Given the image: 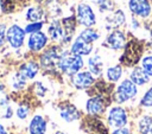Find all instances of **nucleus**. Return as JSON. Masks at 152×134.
I'll list each match as a JSON object with an SVG mask.
<instances>
[{"mask_svg": "<svg viewBox=\"0 0 152 134\" xmlns=\"http://www.w3.org/2000/svg\"><path fill=\"white\" fill-rule=\"evenodd\" d=\"M57 66L62 72L72 76L76 75L78 70L83 66V60L81 56L74 55L72 52H63L58 60Z\"/></svg>", "mask_w": 152, "mask_h": 134, "instance_id": "nucleus-1", "label": "nucleus"}, {"mask_svg": "<svg viewBox=\"0 0 152 134\" xmlns=\"http://www.w3.org/2000/svg\"><path fill=\"white\" fill-rule=\"evenodd\" d=\"M141 53H142V44L137 39H132L126 45L125 52L121 56L120 62L126 66H133L139 62Z\"/></svg>", "mask_w": 152, "mask_h": 134, "instance_id": "nucleus-2", "label": "nucleus"}, {"mask_svg": "<svg viewBox=\"0 0 152 134\" xmlns=\"http://www.w3.org/2000/svg\"><path fill=\"white\" fill-rule=\"evenodd\" d=\"M135 94H137L135 84L131 79H125L119 84V87L116 89V92L114 94V100L118 103H122V102L134 97Z\"/></svg>", "mask_w": 152, "mask_h": 134, "instance_id": "nucleus-3", "label": "nucleus"}, {"mask_svg": "<svg viewBox=\"0 0 152 134\" xmlns=\"http://www.w3.org/2000/svg\"><path fill=\"white\" fill-rule=\"evenodd\" d=\"M108 123L114 128H124L127 123V114L124 108L114 107L108 113Z\"/></svg>", "mask_w": 152, "mask_h": 134, "instance_id": "nucleus-4", "label": "nucleus"}, {"mask_svg": "<svg viewBox=\"0 0 152 134\" xmlns=\"http://www.w3.org/2000/svg\"><path fill=\"white\" fill-rule=\"evenodd\" d=\"M49 33L51 36V38L55 42H69L71 36H69V33L66 32L64 25L62 21H55L51 24L50 28H49Z\"/></svg>", "mask_w": 152, "mask_h": 134, "instance_id": "nucleus-5", "label": "nucleus"}, {"mask_svg": "<svg viewBox=\"0 0 152 134\" xmlns=\"http://www.w3.org/2000/svg\"><path fill=\"white\" fill-rule=\"evenodd\" d=\"M108 103L109 102L103 100L102 97L93 96L91 98H89L87 101L86 108H87L88 114H90V115H100V114H102L104 111V109L108 106Z\"/></svg>", "mask_w": 152, "mask_h": 134, "instance_id": "nucleus-6", "label": "nucleus"}, {"mask_svg": "<svg viewBox=\"0 0 152 134\" xmlns=\"http://www.w3.org/2000/svg\"><path fill=\"white\" fill-rule=\"evenodd\" d=\"M77 18L78 21L82 25L86 26H91L95 24V14L93 12V9L90 8V6L86 5V4H80L77 7Z\"/></svg>", "mask_w": 152, "mask_h": 134, "instance_id": "nucleus-7", "label": "nucleus"}, {"mask_svg": "<svg viewBox=\"0 0 152 134\" xmlns=\"http://www.w3.org/2000/svg\"><path fill=\"white\" fill-rule=\"evenodd\" d=\"M83 129L88 134H108L107 128L96 117H87L83 123Z\"/></svg>", "mask_w": 152, "mask_h": 134, "instance_id": "nucleus-8", "label": "nucleus"}, {"mask_svg": "<svg viewBox=\"0 0 152 134\" xmlns=\"http://www.w3.org/2000/svg\"><path fill=\"white\" fill-rule=\"evenodd\" d=\"M24 38H25V31L20 28L18 25H13L8 28L7 39L13 47H20L24 43Z\"/></svg>", "mask_w": 152, "mask_h": 134, "instance_id": "nucleus-9", "label": "nucleus"}, {"mask_svg": "<svg viewBox=\"0 0 152 134\" xmlns=\"http://www.w3.org/2000/svg\"><path fill=\"white\" fill-rule=\"evenodd\" d=\"M59 115L61 117L66 121V122H71L75 120H78L81 117V113L77 110V108L70 103H63L59 107Z\"/></svg>", "mask_w": 152, "mask_h": 134, "instance_id": "nucleus-10", "label": "nucleus"}, {"mask_svg": "<svg viewBox=\"0 0 152 134\" xmlns=\"http://www.w3.org/2000/svg\"><path fill=\"white\" fill-rule=\"evenodd\" d=\"M129 8L135 15L139 17H147L151 12L148 0H131Z\"/></svg>", "mask_w": 152, "mask_h": 134, "instance_id": "nucleus-11", "label": "nucleus"}, {"mask_svg": "<svg viewBox=\"0 0 152 134\" xmlns=\"http://www.w3.org/2000/svg\"><path fill=\"white\" fill-rule=\"evenodd\" d=\"M74 85L78 89H86L88 87H90L94 83V77L91 75V72L88 71H83V72H77L74 78H72Z\"/></svg>", "mask_w": 152, "mask_h": 134, "instance_id": "nucleus-12", "label": "nucleus"}, {"mask_svg": "<svg viewBox=\"0 0 152 134\" xmlns=\"http://www.w3.org/2000/svg\"><path fill=\"white\" fill-rule=\"evenodd\" d=\"M91 49H93L91 43H88L84 39H82L81 37H78L71 45L70 52H72L74 55H77V56H84V55H89Z\"/></svg>", "mask_w": 152, "mask_h": 134, "instance_id": "nucleus-13", "label": "nucleus"}, {"mask_svg": "<svg viewBox=\"0 0 152 134\" xmlns=\"http://www.w3.org/2000/svg\"><path fill=\"white\" fill-rule=\"evenodd\" d=\"M46 44V36L43 32H34L31 33L28 39V47L31 51H39Z\"/></svg>", "mask_w": 152, "mask_h": 134, "instance_id": "nucleus-14", "label": "nucleus"}, {"mask_svg": "<svg viewBox=\"0 0 152 134\" xmlns=\"http://www.w3.org/2000/svg\"><path fill=\"white\" fill-rule=\"evenodd\" d=\"M30 134H45L46 132V121L40 115H34L28 126Z\"/></svg>", "mask_w": 152, "mask_h": 134, "instance_id": "nucleus-15", "label": "nucleus"}, {"mask_svg": "<svg viewBox=\"0 0 152 134\" xmlns=\"http://www.w3.org/2000/svg\"><path fill=\"white\" fill-rule=\"evenodd\" d=\"M106 43L107 45L110 47V49H114V50H118V49H121L125 44V36L121 31H113L106 39Z\"/></svg>", "mask_w": 152, "mask_h": 134, "instance_id": "nucleus-16", "label": "nucleus"}, {"mask_svg": "<svg viewBox=\"0 0 152 134\" xmlns=\"http://www.w3.org/2000/svg\"><path fill=\"white\" fill-rule=\"evenodd\" d=\"M38 72V65L34 62H28L25 63L20 66L19 69V74L25 78V79H31L33 78Z\"/></svg>", "mask_w": 152, "mask_h": 134, "instance_id": "nucleus-17", "label": "nucleus"}, {"mask_svg": "<svg viewBox=\"0 0 152 134\" xmlns=\"http://www.w3.org/2000/svg\"><path fill=\"white\" fill-rule=\"evenodd\" d=\"M131 81L135 85H142L148 82V75L142 70V68H134V70L131 72Z\"/></svg>", "mask_w": 152, "mask_h": 134, "instance_id": "nucleus-18", "label": "nucleus"}, {"mask_svg": "<svg viewBox=\"0 0 152 134\" xmlns=\"http://www.w3.org/2000/svg\"><path fill=\"white\" fill-rule=\"evenodd\" d=\"M88 65H89V70L91 74L94 75H100L102 71V60L100 56H94L91 58H89L88 60Z\"/></svg>", "mask_w": 152, "mask_h": 134, "instance_id": "nucleus-19", "label": "nucleus"}, {"mask_svg": "<svg viewBox=\"0 0 152 134\" xmlns=\"http://www.w3.org/2000/svg\"><path fill=\"white\" fill-rule=\"evenodd\" d=\"M140 134H152V117L144 116L138 125Z\"/></svg>", "mask_w": 152, "mask_h": 134, "instance_id": "nucleus-20", "label": "nucleus"}, {"mask_svg": "<svg viewBox=\"0 0 152 134\" xmlns=\"http://www.w3.org/2000/svg\"><path fill=\"white\" fill-rule=\"evenodd\" d=\"M125 21V15L121 11H116L113 15L108 18V27H116Z\"/></svg>", "mask_w": 152, "mask_h": 134, "instance_id": "nucleus-21", "label": "nucleus"}, {"mask_svg": "<svg viewBox=\"0 0 152 134\" xmlns=\"http://www.w3.org/2000/svg\"><path fill=\"white\" fill-rule=\"evenodd\" d=\"M122 75V69L121 66L119 65H115V66H112L107 70V78L110 81V82H116Z\"/></svg>", "mask_w": 152, "mask_h": 134, "instance_id": "nucleus-22", "label": "nucleus"}, {"mask_svg": "<svg viewBox=\"0 0 152 134\" xmlns=\"http://www.w3.org/2000/svg\"><path fill=\"white\" fill-rule=\"evenodd\" d=\"M43 11L39 8V7H33V8H30L28 12H27V18L32 21H38L43 18Z\"/></svg>", "mask_w": 152, "mask_h": 134, "instance_id": "nucleus-23", "label": "nucleus"}, {"mask_svg": "<svg viewBox=\"0 0 152 134\" xmlns=\"http://www.w3.org/2000/svg\"><path fill=\"white\" fill-rule=\"evenodd\" d=\"M80 37L82 39H84L86 42H88V43H93L94 40H96L99 38V34L94 30H84V31H82Z\"/></svg>", "mask_w": 152, "mask_h": 134, "instance_id": "nucleus-24", "label": "nucleus"}, {"mask_svg": "<svg viewBox=\"0 0 152 134\" xmlns=\"http://www.w3.org/2000/svg\"><path fill=\"white\" fill-rule=\"evenodd\" d=\"M1 9L5 13H11L14 11L15 7V0H0Z\"/></svg>", "mask_w": 152, "mask_h": 134, "instance_id": "nucleus-25", "label": "nucleus"}, {"mask_svg": "<svg viewBox=\"0 0 152 134\" xmlns=\"http://www.w3.org/2000/svg\"><path fill=\"white\" fill-rule=\"evenodd\" d=\"M142 70L148 76H152V56H147L142 59Z\"/></svg>", "mask_w": 152, "mask_h": 134, "instance_id": "nucleus-26", "label": "nucleus"}, {"mask_svg": "<svg viewBox=\"0 0 152 134\" xmlns=\"http://www.w3.org/2000/svg\"><path fill=\"white\" fill-rule=\"evenodd\" d=\"M140 103L144 107H152V87L145 92V95L142 96Z\"/></svg>", "mask_w": 152, "mask_h": 134, "instance_id": "nucleus-27", "label": "nucleus"}, {"mask_svg": "<svg viewBox=\"0 0 152 134\" xmlns=\"http://www.w3.org/2000/svg\"><path fill=\"white\" fill-rule=\"evenodd\" d=\"M27 115H28V108H27V106H20L17 109V116L19 119H25Z\"/></svg>", "mask_w": 152, "mask_h": 134, "instance_id": "nucleus-28", "label": "nucleus"}, {"mask_svg": "<svg viewBox=\"0 0 152 134\" xmlns=\"http://www.w3.org/2000/svg\"><path fill=\"white\" fill-rule=\"evenodd\" d=\"M42 27V23H33V24H30L26 28H25V32H31V33H34V32H38Z\"/></svg>", "mask_w": 152, "mask_h": 134, "instance_id": "nucleus-29", "label": "nucleus"}, {"mask_svg": "<svg viewBox=\"0 0 152 134\" xmlns=\"http://www.w3.org/2000/svg\"><path fill=\"white\" fill-rule=\"evenodd\" d=\"M5 31H6V27L5 25H0V46L4 44L5 42Z\"/></svg>", "mask_w": 152, "mask_h": 134, "instance_id": "nucleus-30", "label": "nucleus"}, {"mask_svg": "<svg viewBox=\"0 0 152 134\" xmlns=\"http://www.w3.org/2000/svg\"><path fill=\"white\" fill-rule=\"evenodd\" d=\"M113 134H131L127 128H118L113 132Z\"/></svg>", "mask_w": 152, "mask_h": 134, "instance_id": "nucleus-31", "label": "nucleus"}, {"mask_svg": "<svg viewBox=\"0 0 152 134\" xmlns=\"http://www.w3.org/2000/svg\"><path fill=\"white\" fill-rule=\"evenodd\" d=\"M0 134H7V132H6V129L2 125H0Z\"/></svg>", "mask_w": 152, "mask_h": 134, "instance_id": "nucleus-32", "label": "nucleus"}, {"mask_svg": "<svg viewBox=\"0 0 152 134\" xmlns=\"http://www.w3.org/2000/svg\"><path fill=\"white\" fill-rule=\"evenodd\" d=\"M55 134H65V133H63V132H56Z\"/></svg>", "mask_w": 152, "mask_h": 134, "instance_id": "nucleus-33", "label": "nucleus"}, {"mask_svg": "<svg viewBox=\"0 0 152 134\" xmlns=\"http://www.w3.org/2000/svg\"><path fill=\"white\" fill-rule=\"evenodd\" d=\"M94 1H95V0H94ZM99 1H100V0H97V2H99Z\"/></svg>", "mask_w": 152, "mask_h": 134, "instance_id": "nucleus-34", "label": "nucleus"}]
</instances>
